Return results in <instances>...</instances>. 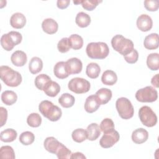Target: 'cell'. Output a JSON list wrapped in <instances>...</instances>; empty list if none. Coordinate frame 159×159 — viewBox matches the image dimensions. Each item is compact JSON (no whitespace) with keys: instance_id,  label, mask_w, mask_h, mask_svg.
<instances>
[{"instance_id":"cell-1","label":"cell","mask_w":159,"mask_h":159,"mask_svg":"<svg viewBox=\"0 0 159 159\" xmlns=\"http://www.w3.org/2000/svg\"><path fill=\"white\" fill-rule=\"evenodd\" d=\"M0 76L2 81L8 86L16 87L22 82L21 75L8 66H1Z\"/></svg>"},{"instance_id":"cell-2","label":"cell","mask_w":159,"mask_h":159,"mask_svg":"<svg viewBox=\"0 0 159 159\" xmlns=\"http://www.w3.org/2000/svg\"><path fill=\"white\" fill-rule=\"evenodd\" d=\"M39 110L45 117L52 122L58 120L62 115L61 109L47 100L42 101L40 103Z\"/></svg>"},{"instance_id":"cell-3","label":"cell","mask_w":159,"mask_h":159,"mask_svg":"<svg viewBox=\"0 0 159 159\" xmlns=\"http://www.w3.org/2000/svg\"><path fill=\"white\" fill-rule=\"evenodd\" d=\"M86 52L87 55L92 59H104L108 56L109 49L104 42H91L88 44Z\"/></svg>"},{"instance_id":"cell-4","label":"cell","mask_w":159,"mask_h":159,"mask_svg":"<svg viewBox=\"0 0 159 159\" xmlns=\"http://www.w3.org/2000/svg\"><path fill=\"white\" fill-rule=\"evenodd\" d=\"M111 45L116 52L123 56L129 53L134 48L132 41L120 34L116 35L112 37Z\"/></svg>"},{"instance_id":"cell-5","label":"cell","mask_w":159,"mask_h":159,"mask_svg":"<svg viewBox=\"0 0 159 159\" xmlns=\"http://www.w3.org/2000/svg\"><path fill=\"white\" fill-rule=\"evenodd\" d=\"M116 109L120 117L123 119H129L132 118L134 114V107L126 98L121 97L117 99L116 102Z\"/></svg>"},{"instance_id":"cell-6","label":"cell","mask_w":159,"mask_h":159,"mask_svg":"<svg viewBox=\"0 0 159 159\" xmlns=\"http://www.w3.org/2000/svg\"><path fill=\"white\" fill-rule=\"evenodd\" d=\"M22 40V35L16 31H11L2 35L1 37V44L6 51H11L14 46L19 44Z\"/></svg>"},{"instance_id":"cell-7","label":"cell","mask_w":159,"mask_h":159,"mask_svg":"<svg viewBox=\"0 0 159 159\" xmlns=\"http://www.w3.org/2000/svg\"><path fill=\"white\" fill-rule=\"evenodd\" d=\"M139 116L141 122L147 127H153L157 122V115L152 109L147 106L140 107L139 111Z\"/></svg>"},{"instance_id":"cell-8","label":"cell","mask_w":159,"mask_h":159,"mask_svg":"<svg viewBox=\"0 0 159 159\" xmlns=\"http://www.w3.org/2000/svg\"><path fill=\"white\" fill-rule=\"evenodd\" d=\"M135 98L141 102H152L157 99L158 93L152 86H146L136 92Z\"/></svg>"},{"instance_id":"cell-9","label":"cell","mask_w":159,"mask_h":159,"mask_svg":"<svg viewBox=\"0 0 159 159\" xmlns=\"http://www.w3.org/2000/svg\"><path fill=\"white\" fill-rule=\"evenodd\" d=\"M89 82L82 78L76 77L72 78L68 83V89L76 94L87 93L90 89Z\"/></svg>"},{"instance_id":"cell-10","label":"cell","mask_w":159,"mask_h":159,"mask_svg":"<svg viewBox=\"0 0 159 159\" xmlns=\"http://www.w3.org/2000/svg\"><path fill=\"white\" fill-rule=\"evenodd\" d=\"M119 139L120 135L118 132L114 130L111 132L104 134L99 140V144L101 147L108 148L116 144L119 140Z\"/></svg>"},{"instance_id":"cell-11","label":"cell","mask_w":159,"mask_h":159,"mask_svg":"<svg viewBox=\"0 0 159 159\" xmlns=\"http://www.w3.org/2000/svg\"><path fill=\"white\" fill-rule=\"evenodd\" d=\"M137 26L142 32L150 30L153 26L152 18L147 14H141L137 20Z\"/></svg>"},{"instance_id":"cell-12","label":"cell","mask_w":159,"mask_h":159,"mask_svg":"<svg viewBox=\"0 0 159 159\" xmlns=\"http://www.w3.org/2000/svg\"><path fill=\"white\" fill-rule=\"evenodd\" d=\"M63 144L58 142L53 137H47L43 142L45 149L48 152L53 154H57L60 147Z\"/></svg>"},{"instance_id":"cell-13","label":"cell","mask_w":159,"mask_h":159,"mask_svg":"<svg viewBox=\"0 0 159 159\" xmlns=\"http://www.w3.org/2000/svg\"><path fill=\"white\" fill-rule=\"evenodd\" d=\"M53 73L56 77L59 79H65L67 78L69 75V71L66 65L65 61H58L54 66Z\"/></svg>"},{"instance_id":"cell-14","label":"cell","mask_w":159,"mask_h":159,"mask_svg":"<svg viewBox=\"0 0 159 159\" xmlns=\"http://www.w3.org/2000/svg\"><path fill=\"white\" fill-rule=\"evenodd\" d=\"M66 65L68 68L70 75H75L80 73L83 68V63L78 58H71L66 61Z\"/></svg>"},{"instance_id":"cell-15","label":"cell","mask_w":159,"mask_h":159,"mask_svg":"<svg viewBox=\"0 0 159 159\" xmlns=\"http://www.w3.org/2000/svg\"><path fill=\"white\" fill-rule=\"evenodd\" d=\"M148 138V132L143 128H139L133 131L132 140L137 144H141L147 140Z\"/></svg>"},{"instance_id":"cell-16","label":"cell","mask_w":159,"mask_h":159,"mask_svg":"<svg viewBox=\"0 0 159 159\" xmlns=\"http://www.w3.org/2000/svg\"><path fill=\"white\" fill-rule=\"evenodd\" d=\"M99 104H107L112 98V91L107 88H102L99 89L94 94Z\"/></svg>"},{"instance_id":"cell-17","label":"cell","mask_w":159,"mask_h":159,"mask_svg":"<svg viewBox=\"0 0 159 159\" xmlns=\"http://www.w3.org/2000/svg\"><path fill=\"white\" fill-rule=\"evenodd\" d=\"M26 24V18L25 16L20 12L13 14L10 19L11 25L15 29H22Z\"/></svg>"},{"instance_id":"cell-18","label":"cell","mask_w":159,"mask_h":159,"mask_svg":"<svg viewBox=\"0 0 159 159\" xmlns=\"http://www.w3.org/2000/svg\"><path fill=\"white\" fill-rule=\"evenodd\" d=\"M11 60L13 65L16 66H23L27 61V55L21 50L15 51L11 57Z\"/></svg>"},{"instance_id":"cell-19","label":"cell","mask_w":159,"mask_h":159,"mask_svg":"<svg viewBox=\"0 0 159 159\" xmlns=\"http://www.w3.org/2000/svg\"><path fill=\"white\" fill-rule=\"evenodd\" d=\"M42 27L45 33L48 34H53L57 32L58 25L54 19L47 18L43 20Z\"/></svg>"},{"instance_id":"cell-20","label":"cell","mask_w":159,"mask_h":159,"mask_svg":"<svg viewBox=\"0 0 159 159\" xmlns=\"http://www.w3.org/2000/svg\"><path fill=\"white\" fill-rule=\"evenodd\" d=\"M145 48L148 50H155L158 47V35L152 33L145 37L143 42Z\"/></svg>"},{"instance_id":"cell-21","label":"cell","mask_w":159,"mask_h":159,"mask_svg":"<svg viewBox=\"0 0 159 159\" xmlns=\"http://www.w3.org/2000/svg\"><path fill=\"white\" fill-rule=\"evenodd\" d=\"M99 106L100 104L94 94L91 95L86 98L84 103V109L87 112L93 113L96 111Z\"/></svg>"},{"instance_id":"cell-22","label":"cell","mask_w":159,"mask_h":159,"mask_svg":"<svg viewBox=\"0 0 159 159\" xmlns=\"http://www.w3.org/2000/svg\"><path fill=\"white\" fill-rule=\"evenodd\" d=\"M87 139L89 140L93 141L96 140L101 135V129L96 123H91L86 129Z\"/></svg>"},{"instance_id":"cell-23","label":"cell","mask_w":159,"mask_h":159,"mask_svg":"<svg viewBox=\"0 0 159 159\" xmlns=\"http://www.w3.org/2000/svg\"><path fill=\"white\" fill-rule=\"evenodd\" d=\"M117 81V76L112 70L105 71L101 76V81L104 84L112 86L114 85Z\"/></svg>"},{"instance_id":"cell-24","label":"cell","mask_w":159,"mask_h":159,"mask_svg":"<svg viewBox=\"0 0 159 159\" xmlns=\"http://www.w3.org/2000/svg\"><path fill=\"white\" fill-rule=\"evenodd\" d=\"M43 91L48 96L55 97L60 91V86L57 82L51 80L45 86Z\"/></svg>"},{"instance_id":"cell-25","label":"cell","mask_w":159,"mask_h":159,"mask_svg":"<svg viewBox=\"0 0 159 159\" xmlns=\"http://www.w3.org/2000/svg\"><path fill=\"white\" fill-rule=\"evenodd\" d=\"M42 68L43 62L40 58L34 57L31 58L29 64V69L32 74L35 75L39 73L42 70Z\"/></svg>"},{"instance_id":"cell-26","label":"cell","mask_w":159,"mask_h":159,"mask_svg":"<svg viewBox=\"0 0 159 159\" xmlns=\"http://www.w3.org/2000/svg\"><path fill=\"white\" fill-rule=\"evenodd\" d=\"M17 99V96L15 92L11 90H7L2 93L1 100L4 104L11 106L14 104Z\"/></svg>"},{"instance_id":"cell-27","label":"cell","mask_w":159,"mask_h":159,"mask_svg":"<svg viewBox=\"0 0 159 159\" xmlns=\"http://www.w3.org/2000/svg\"><path fill=\"white\" fill-rule=\"evenodd\" d=\"M147 65L148 68L152 71L159 69V55L158 53H152L148 55Z\"/></svg>"},{"instance_id":"cell-28","label":"cell","mask_w":159,"mask_h":159,"mask_svg":"<svg viewBox=\"0 0 159 159\" xmlns=\"http://www.w3.org/2000/svg\"><path fill=\"white\" fill-rule=\"evenodd\" d=\"M17 132L13 129H7L2 130L0 134V139L4 142H11L17 138Z\"/></svg>"},{"instance_id":"cell-29","label":"cell","mask_w":159,"mask_h":159,"mask_svg":"<svg viewBox=\"0 0 159 159\" xmlns=\"http://www.w3.org/2000/svg\"><path fill=\"white\" fill-rule=\"evenodd\" d=\"M76 24L81 28H84L88 27L91 23L90 16L83 12H78L76 16L75 19Z\"/></svg>"},{"instance_id":"cell-30","label":"cell","mask_w":159,"mask_h":159,"mask_svg":"<svg viewBox=\"0 0 159 159\" xmlns=\"http://www.w3.org/2000/svg\"><path fill=\"white\" fill-rule=\"evenodd\" d=\"M101 72L99 65L96 63H90L86 66V73L87 76L92 79L97 78Z\"/></svg>"},{"instance_id":"cell-31","label":"cell","mask_w":159,"mask_h":159,"mask_svg":"<svg viewBox=\"0 0 159 159\" xmlns=\"http://www.w3.org/2000/svg\"><path fill=\"white\" fill-rule=\"evenodd\" d=\"M75 99L73 96L69 93H63L58 99L60 104L65 108H69L73 106L75 104Z\"/></svg>"},{"instance_id":"cell-32","label":"cell","mask_w":159,"mask_h":159,"mask_svg":"<svg viewBox=\"0 0 159 159\" xmlns=\"http://www.w3.org/2000/svg\"><path fill=\"white\" fill-rule=\"evenodd\" d=\"M70 47L74 50H79L83 45V38L78 34H72L68 38Z\"/></svg>"},{"instance_id":"cell-33","label":"cell","mask_w":159,"mask_h":159,"mask_svg":"<svg viewBox=\"0 0 159 159\" xmlns=\"http://www.w3.org/2000/svg\"><path fill=\"white\" fill-rule=\"evenodd\" d=\"M51 81V78L46 74H40L35 79V85L40 90L43 91L47 83Z\"/></svg>"},{"instance_id":"cell-34","label":"cell","mask_w":159,"mask_h":159,"mask_svg":"<svg viewBox=\"0 0 159 159\" xmlns=\"http://www.w3.org/2000/svg\"><path fill=\"white\" fill-rule=\"evenodd\" d=\"M99 127L104 134H106L114 130V124L111 119L105 118L101 121Z\"/></svg>"},{"instance_id":"cell-35","label":"cell","mask_w":159,"mask_h":159,"mask_svg":"<svg viewBox=\"0 0 159 159\" xmlns=\"http://www.w3.org/2000/svg\"><path fill=\"white\" fill-rule=\"evenodd\" d=\"M73 140L78 143H81L87 139L86 130L83 129H77L73 131L71 134Z\"/></svg>"},{"instance_id":"cell-36","label":"cell","mask_w":159,"mask_h":159,"mask_svg":"<svg viewBox=\"0 0 159 159\" xmlns=\"http://www.w3.org/2000/svg\"><path fill=\"white\" fill-rule=\"evenodd\" d=\"M27 122L32 127H38L42 123L41 116L37 113H31L27 118Z\"/></svg>"},{"instance_id":"cell-37","label":"cell","mask_w":159,"mask_h":159,"mask_svg":"<svg viewBox=\"0 0 159 159\" xmlns=\"http://www.w3.org/2000/svg\"><path fill=\"white\" fill-rule=\"evenodd\" d=\"M0 157L2 159H14L15 153L12 147L9 145L1 147L0 148Z\"/></svg>"},{"instance_id":"cell-38","label":"cell","mask_w":159,"mask_h":159,"mask_svg":"<svg viewBox=\"0 0 159 159\" xmlns=\"http://www.w3.org/2000/svg\"><path fill=\"white\" fill-rule=\"evenodd\" d=\"M35 140L34 134L30 131H25L22 132L19 137L20 142L24 145H29L32 144Z\"/></svg>"},{"instance_id":"cell-39","label":"cell","mask_w":159,"mask_h":159,"mask_svg":"<svg viewBox=\"0 0 159 159\" xmlns=\"http://www.w3.org/2000/svg\"><path fill=\"white\" fill-rule=\"evenodd\" d=\"M57 48L61 53H66L68 52L71 48L68 38H62L57 44Z\"/></svg>"},{"instance_id":"cell-40","label":"cell","mask_w":159,"mask_h":159,"mask_svg":"<svg viewBox=\"0 0 159 159\" xmlns=\"http://www.w3.org/2000/svg\"><path fill=\"white\" fill-rule=\"evenodd\" d=\"M100 2H102V1L98 0H84L81 1V4L84 9L91 11L94 9Z\"/></svg>"},{"instance_id":"cell-41","label":"cell","mask_w":159,"mask_h":159,"mask_svg":"<svg viewBox=\"0 0 159 159\" xmlns=\"http://www.w3.org/2000/svg\"><path fill=\"white\" fill-rule=\"evenodd\" d=\"M125 60L130 63V64H134L136 63L139 58V53L135 49H133L129 53L125 55L124 56Z\"/></svg>"},{"instance_id":"cell-42","label":"cell","mask_w":159,"mask_h":159,"mask_svg":"<svg viewBox=\"0 0 159 159\" xmlns=\"http://www.w3.org/2000/svg\"><path fill=\"white\" fill-rule=\"evenodd\" d=\"M71 152L64 145H62L58 152L57 153V156L58 158H71Z\"/></svg>"},{"instance_id":"cell-43","label":"cell","mask_w":159,"mask_h":159,"mask_svg":"<svg viewBox=\"0 0 159 159\" xmlns=\"http://www.w3.org/2000/svg\"><path fill=\"white\" fill-rule=\"evenodd\" d=\"M144 6L148 11H156L159 7L158 0H146L144 1Z\"/></svg>"},{"instance_id":"cell-44","label":"cell","mask_w":159,"mask_h":159,"mask_svg":"<svg viewBox=\"0 0 159 159\" xmlns=\"http://www.w3.org/2000/svg\"><path fill=\"white\" fill-rule=\"evenodd\" d=\"M1 112V126H3L7 120V111L6 108L3 107H0Z\"/></svg>"},{"instance_id":"cell-45","label":"cell","mask_w":159,"mask_h":159,"mask_svg":"<svg viewBox=\"0 0 159 159\" xmlns=\"http://www.w3.org/2000/svg\"><path fill=\"white\" fill-rule=\"evenodd\" d=\"M70 0H58L57 2V6L59 9H66L70 4Z\"/></svg>"},{"instance_id":"cell-46","label":"cell","mask_w":159,"mask_h":159,"mask_svg":"<svg viewBox=\"0 0 159 159\" xmlns=\"http://www.w3.org/2000/svg\"><path fill=\"white\" fill-rule=\"evenodd\" d=\"M151 83L153 86H154L156 88L159 87V85H158V74H157L154 76H153V78H152V80H151Z\"/></svg>"},{"instance_id":"cell-47","label":"cell","mask_w":159,"mask_h":159,"mask_svg":"<svg viewBox=\"0 0 159 159\" xmlns=\"http://www.w3.org/2000/svg\"><path fill=\"white\" fill-rule=\"evenodd\" d=\"M71 158H77V159L86 158V157L81 152H75L71 154Z\"/></svg>"}]
</instances>
